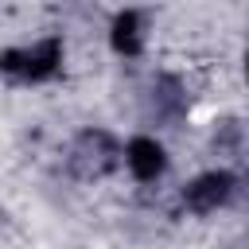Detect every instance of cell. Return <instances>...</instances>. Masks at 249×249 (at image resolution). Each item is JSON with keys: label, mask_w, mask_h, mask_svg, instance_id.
Listing matches in <instances>:
<instances>
[{"label": "cell", "mask_w": 249, "mask_h": 249, "mask_svg": "<svg viewBox=\"0 0 249 249\" xmlns=\"http://www.w3.org/2000/svg\"><path fill=\"white\" fill-rule=\"evenodd\" d=\"M241 70H245V82H249V43H245V58H241Z\"/></svg>", "instance_id": "obj_7"}, {"label": "cell", "mask_w": 249, "mask_h": 249, "mask_svg": "<svg viewBox=\"0 0 249 249\" xmlns=\"http://www.w3.org/2000/svg\"><path fill=\"white\" fill-rule=\"evenodd\" d=\"M121 163L128 167V175L136 179V183H144V187H152V183H160L163 175H167V148H163V140H156L152 132H136V136H128L124 144H121Z\"/></svg>", "instance_id": "obj_4"}, {"label": "cell", "mask_w": 249, "mask_h": 249, "mask_svg": "<svg viewBox=\"0 0 249 249\" xmlns=\"http://www.w3.org/2000/svg\"><path fill=\"white\" fill-rule=\"evenodd\" d=\"M66 62V43L62 35H39L27 47H4L0 51V78L19 82V86H43L62 74Z\"/></svg>", "instance_id": "obj_1"}, {"label": "cell", "mask_w": 249, "mask_h": 249, "mask_svg": "<svg viewBox=\"0 0 249 249\" xmlns=\"http://www.w3.org/2000/svg\"><path fill=\"white\" fill-rule=\"evenodd\" d=\"M66 167L70 175H78L82 183H97L105 175H113L121 167V144L109 128H82L70 140L66 152Z\"/></svg>", "instance_id": "obj_2"}, {"label": "cell", "mask_w": 249, "mask_h": 249, "mask_svg": "<svg viewBox=\"0 0 249 249\" xmlns=\"http://www.w3.org/2000/svg\"><path fill=\"white\" fill-rule=\"evenodd\" d=\"M152 109L163 121H179L187 113V93H183V82L175 74H160L152 82Z\"/></svg>", "instance_id": "obj_6"}, {"label": "cell", "mask_w": 249, "mask_h": 249, "mask_svg": "<svg viewBox=\"0 0 249 249\" xmlns=\"http://www.w3.org/2000/svg\"><path fill=\"white\" fill-rule=\"evenodd\" d=\"M109 47L121 58H140L148 47V12L140 8H121L109 19Z\"/></svg>", "instance_id": "obj_5"}, {"label": "cell", "mask_w": 249, "mask_h": 249, "mask_svg": "<svg viewBox=\"0 0 249 249\" xmlns=\"http://www.w3.org/2000/svg\"><path fill=\"white\" fill-rule=\"evenodd\" d=\"M233 195H237V175H233V171H226V167L198 171V175H195V179H187V183H183V191H179L183 206H187L191 214H198V218L218 214L222 206H230V202H233Z\"/></svg>", "instance_id": "obj_3"}]
</instances>
